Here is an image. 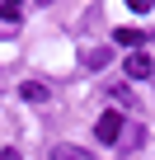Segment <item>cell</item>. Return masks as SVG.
Here are the masks:
<instances>
[{"label":"cell","instance_id":"8","mask_svg":"<svg viewBox=\"0 0 155 160\" xmlns=\"http://www.w3.org/2000/svg\"><path fill=\"white\" fill-rule=\"evenodd\" d=\"M127 10L132 14H146V10H155V0H127Z\"/></svg>","mask_w":155,"mask_h":160},{"label":"cell","instance_id":"3","mask_svg":"<svg viewBox=\"0 0 155 160\" xmlns=\"http://www.w3.org/2000/svg\"><path fill=\"white\" fill-rule=\"evenodd\" d=\"M47 160H94V155H90L85 146H66V141H61V146H52Z\"/></svg>","mask_w":155,"mask_h":160},{"label":"cell","instance_id":"1","mask_svg":"<svg viewBox=\"0 0 155 160\" xmlns=\"http://www.w3.org/2000/svg\"><path fill=\"white\" fill-rule=\"evenodd\" d=\"M94 137H99L104 146H118V141H122V113H118V108L99 113V122H94Z\"/></svg>","mask_w":155,"mask_h":160},{"label":"cell","instance_id":"9","mask_svg":"<svg viewBox=\"0 0 155 160\" xmlns=\"http://www.w3.org/2000/svg\"><path fill=\"white\" fill-rule=\"evenodd\" d=\"M0 160H24V155H19L14 146H10V151H0Z\"/></svg>","mask_w":155,"mask_h":160},{"label":"cell","instance_id":"6","mask_svg":"<svg viewBox=\"0 0 155 160\" xmlns=\"http://www.w3.org/2000/svg\"><path fill=\"white\" fill-rule=\"evenodd\" d=\"M19 14H24V0H5V5H0V19L5 24H19Z\"/></svg>","mask_w":155,"mask_h":160},{"label":"cell","instance_id":"4","mask_svg":"<svg viewBox=\"0 0 155 160\" xmlns=\"http://www.w3.org/2000/svg\"><path fill=\"white\" fill-rule=\"evenodd\" d=\"M19 94H24L28 104H47V85H38V80H24V85H19Z\"/></svg>","mask_w":155,"mask_h":160},{"label":"cell","instance_id":"2","mask_svg":"<svg viewBox=\"0 0 155 160\" xmlns=\"http://www.w3.org/2000/svg\"><path fill=\"white\" fill-rule=\"evenodd\" d=\"M122 66H127V75H132V80H150V75H155V61H150L146 52H132Z\"/></svg>","mask_w":155,"mask_h":160},{"label":"cell","instance_id":"7","mask_svg":"<svg viewBox=\"0 0 155 160\" xmlns=\"http://www.w3.org/2000/svg\"><path fill=\"white\" fill-rule=\"evenodd\" d=\"M85 66H90V71L108 66V47H94V52H85Z\"/></svg>","mask_w":155,"mask_h":160},{"label":"cell","instance_id":"5","mask_svg":"<svg viewBox=\"0 0 155 160\" xmlns=\"http://www.w3.org/2000/svg\"><path fill=\"white\" fill-rule=\"evenodd\" d=\"M113 42H118V47H132V52H141V33H136V28H118V33H113Z\"/></svg>","mask_w":155,"mask_h":160},{"label":"cell","instance_id":"10","mask_svg":"<svg viewBox=\"0 0 155 160\" xmlns=\"http://www.w3.org/2000/svg\"><path fill=\"white\" fill-rule=\"evenodd\" d=\"M38 5H52V0H38Z\"/></svg>","mask_w":155,"mask_h":160}]
</instances>
